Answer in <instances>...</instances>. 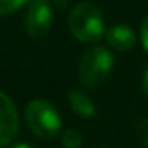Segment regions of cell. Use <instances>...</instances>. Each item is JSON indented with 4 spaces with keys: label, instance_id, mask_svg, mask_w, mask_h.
Returning a JSON list of instances; mask_svg holds the SVG:
<instances>
[{
    "label": "cell",
    "instance_id": "6da1fadb",
    "mask_svg": "<svg viewBox=\"0 0 148 148\" xmlns=\"http://www.w3.org/2000/svg\"><path fill=\"white\" fill-rule=\"evenodd\" d=\"M68 26L71 35L82 44H94L105 37V18L98 5L80 2L70 11Z\"/></svg>",
    "mask_w": 148,
    "mask_h": 148
},
{
    "label": "cell",
    "instance_id": "7a4b0ae2",
    "mask_svg": "<svg viewBox=\"0 0 148 148\" xmlns=\"http://www.w3.org/2000/svg\"><path fill=\"white\" fill-rule=\"evenodd\" d=\"M113 70V56L103 45H92L79 63V80L87 89L101 87Z\"/></svg>",
    "mask_w": 148,
    "mask_h": 148
},
{
    "label": "cell",
    "instance_id": "3957f363",
    "mask_svg": "<svg viewBox=\"0 0 148 148\" xmlns=\"http://www.w3.org/2000/svg\"><path fill=\"white\" fill-rule=\"evenodd\" d=\"M25 120L30 131L40 139H54L63 125L59 112L45 99H32L25 108Z\"/></svg>",
    "mask_w": 148,
    "mask_h": 148
},
{
    "label": "cell",
    "instance_id": "277c9868",
    "mask_svg": "<svg viewBox=\"0 0 148 148\" xmlns=\"http://www.w3.org/2000/svg\"><path fill=\"white\" fill-rule=\"evenodd\" d=\"M52 19H54V12L49 0H28L23 25H25V32L30 37L40 38L47 35L52 26Z\"/></svg>",
    "mask_w": 148,
    "mask_h": 148
},
{
    "label": "cell",
    "instance_id": "5b68a950",
    "mask_svg": "<svg viewBox=\"0 0 148 148\" xmlns=\"http://www.w3.org/2000/svg\"><path fill=\"white\" fill-rule=\"evenodd\" d=\"M19 131V117L12 99L0 91V148L11 145Z\"/></svg>",
    "mask_w": 148,
    "mask_h": 148
},
{
    "label": "cell",
    "instance_id": "8992f818",
    "mask_svg": "<svg viewBox=\"0 0 148 148\" xmlns=\"http://www.w3.org/2000/svg\"><path fill=\"white\" fill-rule=\"evenodd\" d=\"M105 38L108 45L119 52L131 51L136 45V33L129 25H113L105 32Z\"/></svg>",
    "mask_w": 148,
    "mask_h": 148
},
{
    "label": "cell",
    "instance_id": "52a82bcc",
    "mask_svg": "<svg viewBox=\"0 0 148 148\" xmlns=\"http://www.w3.org/2000/svg\"><path fill=\"white\" fill-rule=\"evenodd\" d=\"M68 103H70L71 110L75 112V115H79L82 119H92L96 115V106H94L92 99L80 91H70Z\"/></svg>",
    "mask_w": 148,
    "mask_h": 148
},
{
    "label": "cell",
    "instance_id": "ba28073f",
    "mask_svg": "<svg viewBox=\"0 0 148 148\" xmlns=\"http://www.w3.org/2000/svg\"><path fill=\"white\" fill-rule=\"evenodd\" d=\"M59 139H61V145L64 148H80L82 143H84V136L77 129H73V127L64 129L61 132V138Z\"/></svg>",
    "mask_w": 148,
    "mask_h": 148
},
{
    "label": "cell",
    "instance_id": "9c48e42d",
    "mask_svg": "<svg viewBox=\"0 0 148 148\" xmlns=\"http://www.w3.org/2000/svg\"><path fill=\"white\" fill-rule=\"evenodd\" d=\"M26 4L28 0H0V16H9L12 12H18Z\"/></svg>",
    "mask_w": 148,
    "mask_h": 148
},
{
    "label": "cell",
    "instance_id": "30bf717a",
    "mask_svg": "<svg viewBox=\"0 0 148 148\" xmlns=\"http://www.w3.org/2000/svg\"><path fill=\"white\" fill-rule=\"evenodd\" d=\"M141 42H143V47L148 51V14L141 23Z\"/></svg>",
    "mask_w": 148,
    "mask_h": 148
},
{
    "label": "cell",
    "instance_id": "8fae6325",
    "mask_svg": "<svg viewBox=\"0 0 148 148\" xmlns=\"http://www.w3.org/2000/svg\"><path fill=\"white\" fill-rule=\"evenodd\" d=\"M141 87H143V92L148 96V66L145 68V73H143V79H141Z\"/></svg>",
    "mask_w": 148,
    "mask_h": 148
},
{
    "label": "cell",
    "instance_id": "7c38bea8",
    "mask_svg": "<svg viewBox=\"0 0 148 148\" xmlns=\"http://www.w3.org/2000/svg\"><path fill=\"white\" fill-rule=\"evenodd\" d=\"M12 148H33V146H30V145H25V143H19V145H14Z\"/></svg>",
    "mask_w": 148,
    "mask_h": 148
},
{
    "label": "cell",
    "instance_id": "4fadbf2b",
    "mask_svg": "<svg viewBox=\"0 0 148 148\" xmlns=\"http://www.w3.org/2000/svg\"><path fill=\"white\" fill-rule=\"evenodd\" d=\"M98 148H103V146H98Z\"/></svg>",
    "mask_w": 148,
    "mask_h": 148
}]
</instances>
